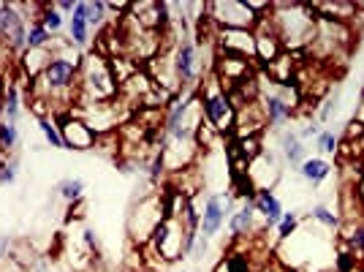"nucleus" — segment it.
<instances>
[{
	"mask_svg": "<svg viewBox=\"0 0 364 272\" xmlns=\"http://www.w3.org/2000/svg\"><path fill=\"white\" fill-rule=\"evenodd\" d=\"M267 19H269L274 36L280 38L286 52H299V49L313 44L318 16L310 6H302V3H272V11H269Z\"/></svg>",
	"mask_w": 364,
	"mask_h": 272,
	"instance_id": "f257e3e1",
	"label": "nucleus"
},
{
	"mask_svg": "<svg viewBox=\"0 0 364 272\" xmlns=\"http://www.w3.org/2000/svg\"><path fill=\"white\" fill-rule=\"evenodd\" d=\"M76 93H79V104H101L114 98L120 88L112 76V66L101 52H90L82 66H79V79H76Z\"/></svg>",
	"mask_w": 364,
	"mask_h": 272,
	"instance_id": "f03ea898",
	"label": "nucleus"
},
{
	"mask_svg": "<svg viewBox=\"0 0 364 272\" xmlns=\"http://www.w3.org/2000/svg\"><path fill=\"white\" fill-rule=\"evenodd\" d=\"M196 93H198V104H201V117H204V122L213 128L215 134L231 131L234 120H237V109L231 106V98L223 90L220 79L215 74H204Z\"/></svg>",
	"mask_w": 364,
	"mask_h": 272,
	"instance_id": "7ed1b4c3",
	"label": "nucleus"
},
{
	"mask_svg": "<svg viewBox=\"0 0 364 272\" xmlns=\"http://www.w3.org/2000/svg\"><path fill=\"white\" fill-rule=\"evenodd\" d=\"M182 240H185V226H182V221L177 215H164L161 224L152 231V237L147 245H150L152 251L164 258L166 264H174V261L182 258Z\"/></svg>",
	"mask_w": 364,
	"mask_h": 272,
	"instance_id": "20e7f679",
	"label": "nucleus"
},
{
	"mask_svg": "<svg viewBox=\"0 0 364 272\" xmlns=\"http://www.w3.org/2000/svg\"><path fill=\"white\" fill-rule=\"evenodd\" d=\"M207 16L215 22V28H223V31H253L258 22V16L247 9L245 0L207 3Z\"/></svg>",
	"mask_w": 364,
	"mask_h": 272,
	"instance_id": "39448f33",
	"label": "nucleus"
},
{
	"mask_svg": "<svg viewBox=\"0 0 364 272\" xmlns=\"http://www.w3.org/2000/svg\"><path fill=\"white\" fill-rule=\"evenodd\" d=\"M171 68H174L180 90L196 88V82L201 79V61H198V46L191 36H180L174 55H171Z\"/></svg>",
	"mask_w": 364,
	"mask_h": 272,
	"instance_id": "423d86ee",
	"label": "nucleus"
},
{
	"mask_svg": "<svg viewBox=\"0 0 364 272\" xmlns=\"http://www.w3.org/2000/svg\"><path fill=\"white\" fill-rule=\"evenodd\" d=\"M164 218V197H147L139 202V207H134L131 218H128V234L131 240L139 242V245H147L152 237L155 226L161 224Z\"/></svg>",
	"mask_w": 364,
	"mask_h": 272,
	"instance_id": "0eeeda50",
	"label": "nucleus"
},
{
	"mask_svg": "<svg viewBox=\"0 0 364 272\" xmlns=\"http://www.w3.org/2000/svg\"><path fill=\"white\" fill-rule=\"evenodd\" d=\"M277 88H280L277 93H261V115H264V122L272 128L286 125L296 112V90L291 85H277Z\"/></svg>",
	"mask_w": 364,
	"mask_h": 272,
	"instance_id": "6e6552de",
	"label": "nucleus"
},
{
	"mask_svg": "<svg viewBox=\"0 0 364 272\" xmlns=\"http://www.w3.org/2000/svg\"><path fill=\"white\" fill-rule=\"evenodd\" d=\"M58 125H60V136H63V147L65 150H95V142H98V134L92 131L87 122L82 120L74 112H63V115H52Z\"/></svg>",
	"mask_w": 364,
	"mask_h": 272,
	"instance_id": "1a4fd4ad",
	"label": "nucleus"
},
{
	"mask_svg": "<svg viewBox=\"0 0 364 272\" xmlns=\"http://www.w3.org/2000/svg\"><path fill=\"white\" fill-rule=\"evenodd\" d=\"M215 46H218L220 55L256 61V33L253 31H223V28H218Z\"/></svg>",
	"mask_w": 364,
	"mask_h": 272,
	"instance_id": "9d476101",
	"label": "nucleus"
},
{
	"mask_svg": "<svg viewBox=\"0 0 364 272\" xmlns=\"http://www.w3.org/2000/svg\"><path fill=\"white\" fill-rule=\"evenodd\" d=\"M226 215H228V197L223 194H207L204 199V207H201V229L198 234L201 237H215L223 224H226Z\"/></svg>",
	"mask_w": 364,
	"mask_h": 272,
	"instance_id": "9b49d317",
	"label": "nucleus"
},
{
	"mask_svg": "<svg viewBox=\"0 0 364 272\" xmlns=\"http://www.w3.org/2000/svg\"><path fill=\"white\" fill-rule=\"evenodd\" d=\"M226 226H228V234H231L234 240H247L250 234L264 231V224H261V218L256 215L250 202H245L240 210H234L228 215Z\"/></svg>",
	"mask_w": 364,
	"mask_h": 272,
	"instance_id": "f8f14e48",
	"label": "nucleus"
},
{
	"mask_svg": "<svg viewBox=\"0 0 364 272\" xmlns=\"http://www.w3.org/2000/svg\"><path fill=\"white\" fill-rule=\"evenodd\" d=\"M253 210L256 215L261 218V224L264 229H277V224L283 221V204H280V199L274 197L272 191H256V197H253Z\"/></svg>",
	"mask_w": 364,
	"mask_h": 272,
	"instance_id": "ddd939ff",
	"label": "nucleus"
},
{
	"mask_svg": "<svg viewBox=\"0 0 364 272\" xmlns=\"http://www.w3.org/2000/svg\"><path fill=\"white\" fill-rule=\"evenodd\" d=\"M299 177H302L310 188H318L323 182L329 180V174H332V164L326 161V158H321V155H313V158H304V164L299 169Z\"/></svg>",
	"mask_w": 364,
	"mask_h": 272,
	"instance_id": "4468645a",
	"label": "nucleus"
},
{
	"mask_svg": "<svg viewBox=\"0 0 364 272\" xmlns=\"http://www.w3.org/2000/svg\"><path fill=\"white\" fill-rule=\"evenodd\" d=\"M22 117V93L14 79L3 82V122H16Z\"/></svg>",
	"mask_w": 364,
	"mask_h": 272,
	"instance_id": "2eb2a0df",
	"label": "nucleus"
},
{
	"mask_svg": "<svg viewBox=\"0 0 364 272\" xmlns=\"http://www.w3.org/2000/svg\"><path fill=\"white\" fill-rule=\"evenodd\" d=\"M280 152H283V158H286V164L291 167H302L304 158H307V147H304V142L299 139L296 131H283L280 134Z\"/></svg>",
	"mask_w": 364,
	"mask_h": 272,
	"instance_id": "dca6fc26",
	"label": "nucleus"
},
{
	"mask_svg": "<svg viewBox=\"0 0 364 272\" xmlns=\"http://www.w3.org/2000/svg\"><path fill=\"white\" fill-rule=\"evenodd\" d=\"M90 25L85 16V3H76L74 14L68 19V41L74 46H87L90 44Z\"/></svg>",
	"mask_w": 364,
	"mask_h": 272,
	"instance_id": "f3484780",
	"label": "nucleus"
},
{
	"mask_svg": "<svg viewBox=\"0 0 364 272\" xmlns=\"http://www.w3.org/2000/svg\"><path fill=\"white\" fill-rule=\"evenodd\" d=\"M52 61V49L46 46V49H28L25 55H22V71L28 79H36V76L44 74V68L49 66Z\"/></svg>",
	"mask_w": 364,
	"mask_h": 272,
	"instance_id": "a211bd4d",
	"label": "nucleus"
},
{
	"mask_svg": "<svg viewBox=\"0 0 364 272\" xmlns=\"http://www.w3.org/2000/svg\"><path fill=\"white\" fill-rule=\"evenodd\" d=\"M340 229H343V242L348 245L356 256L364 258V221H356V224L353 221H343Z\"/></svg>",
	"mask_w": 364,
	"mask_h": 272,
	"instance_id": "6ab92c4d",
	"label": "nucleus"
},
{
	"mask_svg": "<svg viewBox=\"0 0 364 272\" xmlns=\"http://www.w3.org/2000/svg\"><path fill=\"white\" fill-rule=\"evenodd\" d=\"M85 188H87V182L82 180V177H63V180L55 185V194H58L63 202L74 204L79 199H85Z\"/></svg>",
	"mask_w": 364,
	"mask_h": 272,
	"instance_id": "aec40b11",
	"label": "nucleus"
},
{
	"mask_svg": "<svg viewBox=\"0 0 364 272\" xmlns=\"http://www.w3.org/2000/svg\"><path fill=\"white\" fill-rule=\"evenodd\" d=\"M41 25H44L52 36H58V33L68 25V19H65L58 9H55V3H44V11H41Z\"/></svg>",
	"mask_w": 364,
	"mask_h": 272,
	"instance_id": "412c9836",
	"label": "nucleus"
},
{
	"mask_svg": "<svg viewBox=\"0 0 364 272\" xmlns=\"http://www.w3.org/2000/svg\"><path fill=\"white\" fill-rule=\"evenodd\" d=\"M52 33L46 31L41 22H31L28 25V49H46V46H52Z\"/></svg>",
	"mask_w": 364,
	"mask_h": 272,
	"instance_id": "4be33fe9",
	"label": "nucleus"
},
{
	"mask_svg": "<svg viewBox=\"0 0 364 272\" xmlns=\"http://www.w3.org/2000/svg\"><path fill=\"white\" fill-rule=\"evenodd\" d=\"M310 221H313V224H321V226H326V229H340V224H343V218H340L332 207H326V204H316V207L310 210Z\"/></svg>",
	"mask_w": 364,
	"mask_h": 272,
	"instance_id": "5701e85b",
	"label": "nucleus"
},
{
	"mask_svg": "<svg viewBox=\"0 0 364 272\" xmlns=\"http://www.w3.org/2000/svg\"><path fill=\"white\" fill-rule=\"evenodd\" d=\"M356 267H359V256L348 245H340L334 251V272H356Z\"/></svg>",
	"mask_w": 364,
	"mask_h": 272,
	"instance_id": "b1692460",
	"label": "nucleus"
},
{
	"mask_svg": "<svg viewBox=\"0 0 364 272\" xmlns=\"http://www.w3.org/2000/svg\"><path fill=\"white\" fill-rule=\"evenodd\" d=\"M38 128H41V134H44V142L52 147V150H63V136H60V125L55 117H44V120H38Z\"/></svg>",
	"mask_w": 364,
	"mask_h": 272,
	"instance_id": "393cba45",
	"label": "nucleus"
},
{
	"mask_svg": "<svg viewBox=\"0 0 364 272\" xmlns=\"http://www.w3.org/2000/svg\"><path fill=\"white\" fill-rule=\"evenodd\" d=\"M299 224H302V215L296 210H289V212H283V221L277 224V240L280 242H286V240H291L294 237V231L299 229Z\"/></svg>",
	"mask_w": 364,
	"mask_h": 272,
	"instance_id": "a878e982",
	"label": "nucleus"
},
{
	"mask_svg": "<svg viewBox=\"0 0 364 272\" xmlns=\"http://www.w3.org/2000/svg\"><path fill=\"white\" fill-rule=\"evenodd\" d=\"M19 147V125L16 122H0V150L9 152Z\"/></svg>",
	"mask_w": 364,
	"mask_h": 272,
	"instance_id": "bb28decb",
	"label": "nucleus"
},
{
	"mask_svg": "<svg viewBox=\"0 0 364 272\" xmlns=\"http://www.w3.org/2000/svg\"><path fill=\"white\" fill-rule=\"evenodd\" d=\"M215 272H250V258H247V253H231V256L218 261Z\"/></svg>",
	"mask_w": 364,
	"mask_h": 272,
	"instance_id": "cd10ccee",
	"label": "nucleus"
},
{
	"mask_svg": "<svg viewBox=\"0 0 364 272\" xmlns=\"http://www.w3.org/2000/svg\"><path fill=\"white\" fill-rule=\"evenodd\" d=\"M340 147V136L329 131V128H321V134L316 136V150L321 152V158H326V155H334Z\"/></svg>",
	"mask_w": 364,
	"mask_h": 272,
	"instance_id": "c85d7f7f",
	"label": "nucleus"
},
{
	"mask_svg": "<svg viewBox=\"0 0 364 272\" xmlns=\"http://www.w3.org/2000/svg\"><path fill=\"white\" fill-rule=\"evenodd\" d=\"M104 14H107V3H85V16H87V25L90 31H98L104 25Z\"/></svg>",
	"mask_w": 364,
	"mask_h": 272,
	"instance_id": "c756f323",
	"label": "nucleus"
},
{
	"mask_svg": "<svg viewBox=\"0 0 364 272\" xmlns=\"http://www.w3.org/2000/svg\"><path fill=\"white\" fill-rule=\"evenodd\" d=\"M19 180V161L11 158V161H6L3 169H0V185H14Z\"/></svg>",
	"mask_w": 364,
	"mask_h": 272,
	"instance_id": "7c9ffc66",
	"label": "nucleus"
},
{
	"mask_svg": "<svg viewBox=\"0 0 364 272\" xmlns=\"http://www.w3.org/2000/svg\"><path fill=\"white\" fill-rule=\"evenodd\" d=\"M337 104H340V93H332L326 101H323V106H321L318 112V122H326L329 117H332V112H337Z\"/></svg>",
	"mask_w": 364,
	"mask_h": 272,
	"instance_id": "2f4dec72",
	"label": "nucleus"
},
{
	"mask_svg": "<svg viewBox=\"0 0 364 272\" xmlns=\"http://www.w3.org/2000/svg\"><path fill=\"white\" fill-rule=\"evenodd\" d=\"M296 134H299V139H302V142H307V139H313V142H316V136L321 134V122L318 120H316V122H307L302 131H296Z\"/></svg>",
	"mask_w": 364,
	"mask_h": 272,
	"instance_id": "473e14b6",
	"label": "nucleus"
},
{
	"mask_svg": "<svg viewBox=\"0 0 364 272\" xmlns=\"http://www.w3.org/2000/svg\"><path fill=\"white\" fill-rule=\"evenodd\" d=\"M207 248H210V240L198 234L196 248H193V253H191V256H193V261H204V256H207Z\"/></svg>",
	"mask_w": 364,
	"mask_h": 272,
	"instance_id": "72a5a7b5",
	"label": "nucleus"
},
{
	"mask_svg": "<svg viewBox=\"0 0 364 272\" xmlns=\"http://www.w3.org/2000/svg\"><path fill=\"white\" fill-rule=\"evenodd\" d=\"M82 242H85V248H87L90 253L98 251V237H95V231H92V229H85V231H82Z\"/></svg>",
	"mask_w": 364,
	"mask_h": 272,
	"instance_id": "f704fd0d",
	"label": "nucleus"
},
{
	"mask_svg": "<svg viewBox=\"0 0 364 272\" xmlns=\"http://www.w3.org/2000/svg\"><path fill=\"white\" fill-rule=\"evenodd\" d=\"M11 245H14V240H11L9 234H0V261H6V258H9Z\"/></svg>",
	"mask_w": 364,
	"mask_h": 272,
	"instance_id": "c9c22d12",
	"label": "nucleus"
},
{
	"mask_svg": "<svg viewBox=\"0 0 364 272\" xmlns=\"http://www.w3.org/2000/svg\"><path fill=\"white\" fill-rule=\"evenodd\" d=\"M0 122H3V82H0Z\"/></svg>",
	"mask_w": 364,
	"mask_h": 272,
	"instance_id": "e433bc0d",
	"label": "nucleus"
},
{
	"mask_svg": "<svg viewBox=\"0 0 364 272\" xmlns=\"http://www.w3.org/2000/svg\"><path fill=\"white\" fill-rule=\"evenodd\" d=\"M359 199H362V207H364V180H362V185H359Z\"/></svg>",
	"mask_w": 364,
	"mask_h": 272,
	"instance_id": "4c0bfd02",
	"label": "nucleus"
},
{
	"mask_svg": "<svg viewBox=\"0 0 364 272\" xmlns=\"http://www.w3.org/2000/svg\"><path fill=\"white\" fill-rule=\"evenodd\" d=\"M6 161H9V158H6V152L0 150V169H3V164H6Z\"/></svg>",
	"mask_w": 364,
	"mask_h": 272,
	"instance_id": "58836bf2",
	"label": "nucleus"
},
{
	"mask_svg": "<svg viewBox=\"0 0 364 272\" xmlns=\"http://www.w3.org/2000/svg\"><path fill=\"white\" fill-rule=\"evenodd\" d=\"M362 142H364V128H362Z\"/></svg>",
	"mask_w": 364,
	"mask_h": 272,
	"instance_id": "ea45409f",
	"label": "nucleus"
},
{
	"mask_svg": "<svg viewBox=\"0 0 364 272\" xmlns=\"http://www.w3.org/2000/svg\"><path fill=\"white\" fill-rule=\"evenodd\" d=\"M0 58H3V49H0Z\"/></svg>",
	"mask_w": 364,
	"mask_h": 272,
	"instance_id": "a19ab883",
	"label": "nucleus"
},
{
	"mask_svg": "<svg viewBox=\"0 0 364 272\" xmlns=\"http://www.w3.org/2000/svg\"><path fill=\"white\" fill-rule=\"evenodd\" d=\"M180 272H188V270H180Z\"/></svg>",
	"mask_w": 364,
	"mask_h": 272,
	"instance_id": "79ce46f5",
	"label": "nucleus"
}]
</instances>
